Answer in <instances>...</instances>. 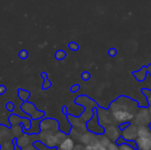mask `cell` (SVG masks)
Instances as JSON below:
<instances>
[{"label": "cell", "instance_id": "cell-1", "mask_svg": "<svg viewBox=\"0 0 151 150\" xmlns=\"http://www.w3.org/2000/svg\"><path fill=\"white\" fill-rule=\"evenodd\" d=\"M134 107H135V103L127 97H119L111 106L114 118L121 122H125L133 118L134 112L131 111V109Z\"/></svg>", "mask_w": 151, "mask_h": 150}, {"label": "cell", "instance_id": "cell-2", "mask_svg": "<svg viewBox=\"0 0 151 150\" xmlns=\"http://www.w3.org/2000/svg\"><path fill=\"white\" fill-rule=\"evenodd\" d=\"M21 110L25 113L30 115L33 119H38V118H42L44 116V112L43 111L36 110L35 106L32 103H29L27 101H26V102H24L22 103Z\"/></svg>", "mask_w": 151, "mask_h": 150}, {"label": "cell", "instance_id": "cell-3", "mask_svg": "<svg viewBox=\"0 0 151 150\" xmlns=\"http://www.w3.org/2000/svg\"><path fill=\"white\" fill-rule=\"evenodd\" d=\"M136 145L140 150H151L150 136H139Z\"/></svg>", "mask_w": 151, "mask_h": 150}, {"label": "cell", "instance_id": "cell-4", "mask_svg": "<svg viewBox=\"0 0 151 150\" xmlns=\"http://www.w3.org/2000/svg\"><path fill=\"white\" fill-rule=\"evenodd\" d=\"M73 141L72 139H65L63 141V142L60 144L59 148L61 150H73Z\"/></svg>", "mask_w": 151, "mask_h": 150}, {"label": "cell", "instance_id": "cell-5", "mask_svg": "<svg viewBox=\"0 0 151 150\" xmlns=\"http://www.w3.org/2000/svg\"><path fill=\"white\" fill-rule=\"evenodd\" d=\"M18 96L20 100H22L23 102L27 101V99L30 97V92L22 88H19L18 89Z\"/></svg>", "mask_w": 151, "mask_h": 150}, {"label": "cell", "instance_id": "cell-6", "mask_svg": "<svg viewBox=\"0 0 151 150\" xmlns=\"http://www.w3.org/2000/svg\"><path fill=\"white\" fill-rule=\"evenodd\" d=\"M146 72H147V69L145 67L142 68L139 72H134V75L135 76V78L138 80H143L146 77Z\"/></svg>", "mask_w": 151, "mask_h": 150}, {"label": "cell", "instance_id": "cell-7", "mask_svg": "<svg viewBox=\"0 0 151 150\" xmlns=\"http://www.w3.org/2000/svg\"><path fill=\"white\" fill-rule=\"evenodd\" d=\"M65 57H66V53L65 50H59L55 53V57L57 60H63Z\"/></svg>", "mask_w": 151, "mask_h": 150}, {"label": "cell", "instance_id": "cell-8", "mask_svg": "<svg viewBox=\"0 0 151 150\" xmlns=\"http://www.w3.org/2000/svg\"><path fill=\"white\" fill-rule=\"evenodd\" d=\"M50 87H51V82H50V80H48V78L43 79V83H42V90L49 89Z\"/></svg>", "mask_w": 151, "mask_h": 150}, {"label": "cell", "instance_id": "cell-9", "mask_svg": "<svg viewBox=\"0 0 151 150\" xmlns=\"http://www.w3.org/2000/svg\"><path fill=\"white\" fill-rule=\"evenodd\" d=\"M28 57V53L26 50H22L19 52V57L20 59H27Z\"/></svg>", "mask_w": 151, "mask_h": 150}, {"label": "cell", "instance_id": "cell-10", "mask_svg": "<svg viewBox=\"0 0 151 150\" xmlns=\"http://www.w3.org/2000/svg\"><path fill=\"white\" fill-rule=\"evenodd\" d=\"M68 48H69L70 50H73V51H76V50H79V45H78L76 42H70V43L68 44Z\"/></svg>", "mask_w": 151, "mask_h": 150}, {"label": "cell", "instance_id": "cell-11", "mask_svg": "<svg viewBox=\"0 0 151 150\" xmlns=\"http://www.w3.org/2000/svg\"><path fill=\"white\" fill-rule=\"evenodd\" d=\"M5 108H6V110H7V111H13V110H14L15 106H14V103H13L9 102V103H6Z\"/></svg>", "mask_w": 151, "mask_h": 150}, {"label": "cell", "instance_id": "cell-12", "mask_svg": "<svg viewBox=\"0 0 151 150\" xmlns=\"http://www.w3.org/2000/svg\"><path fill=\"white\" fill-rule=\"evenodd\" d=\"M119 150H136V149H135L134 147L128 146L127 144H122V145H120Z\"/></svg>", "mask_w": 151, "mask_h": 150}, {"label": "cell", "instance_id": "cell-13", "mask_svg": "<svg viewBox=\"0 0 151 150\" xmlns=\"http://www.w3.org/2000/svg\"><path fill=\"white\" fill-rule=\"evenodd\" d=\"M81 78H82L84 80H89V78H90V75H89V73H88V72H83V73H82Z\"/></svg>", "mask_w": 151, "mask_h": 150}, {"label": "cell", "instance_id": "cell-14", "mask_svg": "<svg viewBox=\"0 0 151 150\" xmlns=\"http://www.w3.org/2000/svg\"><path fill=\"white\" fill-rule=\"evenodd\" d=\"M6 92V87L4 85H0V95H4Z\"/></svg>", "mask_w": 151, "mask_h": 150}, {"label": "cell", "instance_id": "cell-15", "mask_svg": "<svg viewBox=\"0 0 151 150\" xmlns=\"http://www.w3.org/2000/svg\"><path fill=\"white\" fill-rule=\"evenodd\" d=\"M79 89H80V86L77 85V84H76V85H73V86L71 88V91L73 92V93H74V92H77Z\"/></svg>", "mask_w": 151, "mask_h": 150}, {"label": "cell", "instance_id": "cell-16", "mask_svg": "<svg viewBox=\"0 0 151 150\" xmlns=\"http://www.w3.org/2000/svg\"><path fill=\"white\" fill-rule=\"evenodd\" d=\"M109 54H110L111 56H112V57H113V56H115V55L117 54V51H116L114 49H111V50H109Z\"/></svg>", "mask_w": 151, "mask_h": 150}, {"label": "cell", "instance_id": "cell-17", "mask_svg": "<svg viewBox=\"0 0 151 150\" xmlns=\"http://www.w3.org/2000/svg\"><path fill=\"white\" fill-rule=\"evenodd\" d=\"M147 71H148V72H150V75H151V65H150V66H149V68L147 69Z\"/></svg>", "mask_w": 151, "mask_h": 150}, {"label": "cell", "instance_id": "cell-18", "mask_svg": "<svg viewBox=\"0 0 151 150\" xmlns=\"http://www.w3.org/2000/svg\"><path fill=\"white\" fill-rule=\"evenodd\" d=\"M150 97H149V102L151 104V91H150Z\"/></svg>", "mask_w": 151, "mask_h": 150}]
</instances>
